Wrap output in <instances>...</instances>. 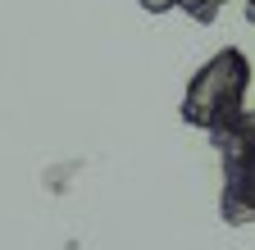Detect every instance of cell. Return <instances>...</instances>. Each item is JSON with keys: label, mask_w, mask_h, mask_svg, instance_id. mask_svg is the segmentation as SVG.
<instances>
[{"label": "cell", "mask_w": 255, "mask_h": 250, "mask_svg": "<svg viewBox=\"0 0 255 250\" xmlns=\"http://www.w3.org/2000/svg\"><path fill=\"white\" fill-rule=\"evenodd\" d=\"M137 5L146 14H169V9H178V0H137Z\"/></svg>", "instance_id": "cell-4"}, {"label": "cell", "mask_w": 255, "mask_h": 250, "mask_svg": "<svg viewBox=\"0 0 255 250\" xmlns=\"http://www.w3.org/2000/svg\"><path fill=\"white\" fill-rule=\"evenodd\" d=\"M219 5H223V0H178V9H182V14H191L196 23H214Z\"/></svg>", "instance_id": "cell-3"}, {"label": "cell", "mask_w": 255, "mask_h": 250, "mask_svg": "<svg viewBox=\"0 0 255 250\" xmlns=\"http://www.w3.org/2000/svg\"><path fill=\"white\" fill-rule=\"evenodd\" d=\"M246 9H251V18H255V0H246Z\"/></svg>", "instance_id": "cell-5"}, {"label": "cell", "mask_w": 255, "mask_h": 250, "mask_svg": "<svg viewBox=\"0 0 255 250\" xmlns=\"http://www.w3.org/2000/svg\"><path fill=\"white\" fill-rule=\"evenodd\" d=\"M246 91H251V59L237 46H228L214 59H205V64L196 69V78L187 82L182 118L210 137V132H219L223 123H233L246 109Z\"/></svg>", "instance_id": "cell-1"}, {"label": "cell", "mask_w": 255, "mask_h": 250, "mask_svg": "<svg viewBox=\"0 0 255 250\" xmlns=\"http://www.w3.org/2000/svg\"><path fill=\"white\" fill-rule=\"evenodd\" d=\"M223 168V191H219V214L223 223H255V109H242L233 123L210 132Z\"/></svg>", "instance_id": "cell-2"}]
</instances>
